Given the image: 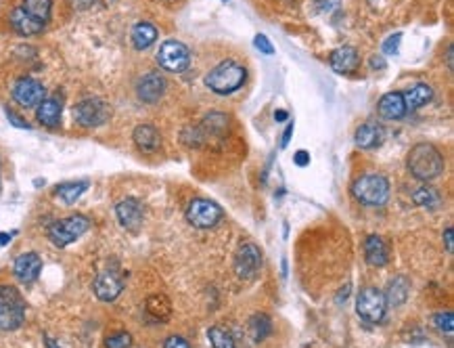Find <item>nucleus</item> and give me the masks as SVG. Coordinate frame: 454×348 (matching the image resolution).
Instances as JSON below:
<instances>
[{"label":"nucleus","mask_w":454,"mask_h":348,"mask_svg":"<svg viewBox=\"0 0 454 348\" xmlns=\"http://www.w3.org/2000/svg\"><path fill=\"white\" fill-rule=\"evenodd\" d=\"M314 3H316L319 11H323V13H331L339 7V0H314Z\"/></svg>","instance_id":"38"},{"label":"nucleus","mask_w":454,"mask_h":348,"mask_svg":"<svg viewBox=\"0 0 454 348\" xmlns=\"http://www.w3.org/2000/svg\"><path fill=\"white\" fill-rule=\"evenodd\" d=\"M433 325H435L442 333L452 336V331H454V315H452V311L437 313V315L433 317Z\"/></svg>","instance_id":"33"},{"label":"nucleus","mask_w":454,"mask_h":348,"mask_svg":"<svg viewBox=\"0 0 454 348\" xmlns=\"http://www.w3.org/2000/svg\"><path fill=\"white\" fill-rule=\"evenodd\" d=\"M406 166L419 181H433L444 172V156L431 143H419L408 152Z\"/></svg>","instance_id":"1"},{"label":"nucleus","mask_w":454,"mask_h":348,"mask_svg":"<svg viewBox=\"0 0 454 348\" xmlns=\"http://www.w3.org/2000/svg\"><path fill=\"white\" fill-rule=\"evenodd\" d=\"M354 141L360 149H372L384 141V130H381V126L368 122V124H364L356 130Z\"/></svg>","instance_id":"23"},{"label":"nucleus","mask_w":454,"mask_h":348,"mask_svg":"<svg viewBox=\"0 0 454 348\" xmlns=\"http://www.w3.org/2000/svg\"><path fill=\"white\" fill-rule=\"evenodd\" d=\"M26 321V302L17 288L0 286V329L15 331Z\"/></svg>","instance_id":"3"},{"label":"nucleus","mask_w":454,"mask_h":348,"mask_svg":"<svg viewBox=\"0 0 454 348\" xmlns=\"http://www.w3.org/2000/svg\"><path fill=\"white\" fill-rule=\"evenodd\" d=\"M11 26L17 34L21 36H34V34H40L42 32V24L34 21L21 7H15L13 13H11Z\"/></svg>","instance_id":"25"},{"label":"nucleus","mask_w":454,"mask_h":348,"mask_svg":"<svg viewBox=\"0 0 454 348\" xmlns=\"http://www.w3.org/2000/svg\"><path fill=\"white\" fill-rule=\"evenodd\" d=\"M329 63L337 74H352L360 65V55L354 46H339L329 55Z\"/></svg>","instance_id":"16"},{"label":"nucleus","mask_w":454,"mask_h":348,"mask_svg":"<svg viewBox=\"0 0 454 348\" xmlns=\"http://www.w3.org/2000/svg\"><path fill=\"white\" fill-rule=\"evenodd\" d=\"M293 162H295L299 168H306V166L310 164V154H308V152H304V149H299V152L293 156Z\"/></svg>","instance_id":"39"},{"label":"nucleus","mask_w":454,"mask_h":348,"mask_svg":"<svg viewBox=\"0 0 454 348\" xmlns=\"http://www.w3.org/2000/svg\"><path fill=\"white\" fill-rule=\"evenodd\" d=\"M130 346H132V336L128 331L111 333L105 340V348H130Z\"/></svg>","instance_id":"34"},{"label":"nucleus","mask_w":454,"mask_h":348,"mask_svg":"<svg viewBox=\"0 0 454 348\" xmlns=\"http://www.w3.org/2000/svg\"><path fill=\"white\" fill-rule=\"evenodd\" d=\"M158 63L160 67H164L166 72H172V74H180L189 67L191 63V53L189 48L178 42V40H166L162 46H160V53H158Z\"/></svg>","instance_id":"9"},{"label":"nucleus","mask_w":454,"mask_h":348,"mask_svg":"<svg viewBox=\"0 0 454 348\" xmlns=\"http://www.w3.org/2000/svg\"><path fill=\"white\" fill-rule=\"evenodd\" d=\"M93 290H95L99 300L113 302L122 294V290H124V280H122V275L115 273V271H103V273L97 275V280L93 284Z\"/></svg>","instance_id":"13"},{"label":"nucleus","mask_w":454,"mask_h":348,"mask_svg":"<svg viewBox=\"0 0 454 348\" xmlns=\"http://www.w3.org/2000/svg\"><path fill=\"white\" fill-rule=\"evenodd\" d=\"M222 217H224L222 208L205 197L193 199L187 208V221L197 229H211L222 221Z\"/></svg>","instance_id":"7"},{"label":"nucleus","mask_w":454,"mask_h":348,"mask_svg":"<svg viewBox=\"0 0 454 348\" xmlns=\"http://www.w3.org/2000/svg\"><path fill=\"white\" fill-rule=\"evenodd\" d=\"M254 44H256V48H258L260 53H264V55H274V46H272V42H270L264 34H258L256 40H254Z\"/></svg>","instance_id":"35"},{"label":"nucleus","mask_w":454,"mask_h":348,"mask_svg":"<svg viewBox=\"0 0 454 348\" xmlns=\"http://www.w3.org/2000/svg\"><path fill=\"white\" fill-rule=\"evenodd\" d=\"M91 227V221L82 214H71L67 219H61L57 223L50 225L48 229V239L53 241V246L57 248H67L69 244H73L75 239H80Z\"/></svg>","instance_id":"5"},{"label":"nucleus","mask_w":454,"mask_h":348,"mask_svg":"<svg viewBox=\"0 0 454 348\" xmlns=\"http://www.w3.org/2000/svg\"><path fill=\"white\" fill-rule=\"evenodd\" d=\"M348 292H350V286H346V288L341 290V294L337 296V302H341V300L346 302V298H348Z\"/></svg>","instance_id":"47"},{"label":"nucleus","mask_w":454,"mask_h":348,"mask_svg":"<svg viewBox=\"0 0 454 348\" xmlns=\"http://www.w3.org/2000/svg\"><path fill=\"white\" fill-rule=\"evenodd\" d=\"M21 9L38 24L46 26L50 19V11H53V0H23Z\"/></svg>","instance_id":"26"},{"label":"nucleus","mask_w":454,"mask_h":348,"mask_svg":"<svg viewBox=\"0 0 454 348\" xmlns=\"http://www.w3.org/2000/svg\"><path fill=\"white\" fill-rule=\"evenodd\" d=\"M11 241V233H0V246H7Z\"/></svg>","instance_id":"46"},{"label":"nucleus","mask_w":454,"mask_h":348,"mask_svg":"<svg viewBox=\"0 0 454 348\" xmlns=\"http://www.w3.org/2000/svg\"><path fill=\"white\" fill-rule=\"evenodd\" d=\"M115 214L120 225L130 231L136 233L142 227V219H144V210H142V203L134 197H126L115 205Z\"/></svg>","instance_id":"12"},{"label":"nucleus","mask_w":454,"mask_h":348,"mask_svg":"<svg viewBox=\"0 0 454 348\" xmlns=\"http://www.w3.org/2000/svg\"><path fill=\"white\" fill-rule=\"evenodd\" d=\"M291 136H293V122H289V124H287V128H285V132H283V141H281V149H285V147L289 145V141H291Z\"/></svg>","instance_id":"41"},{"label":"nucleus","mask_w":454,"mask_h":348,"mask_svg":"<svg viewBox=\"0 0 454 348\" xmlns=\"http://www.w3.org/2000/svg\"><path fill=\"white\" fill-rule=\"evenodd\" d=\"M352 193L364 205H384L390 197V181L384 174H364L354 181Z\"/></svg>","instance_id":"4"},{"label":"nucleus","mask_w":454,"mask_h":348,"mask_svg":"<svg viewBox=\"0 0 454 348\" xmlns=\"http://www.w3.org/2000/svg\"><path fill=\"white\" fill-rule=\"evenodd\" d=\"M262 268V252L256 244H243L239 250H237V256H235V273L239 280H254L258 275V271Z\"/></svg>","instance_id":"10"},{"label":"nucleus","mask_w":454,"mask_h":348,"mask_svg":"<svg viewBox=\"0 0 454 348\" xmlns=\"http://www.w3.org/2000/svg\"><path fill=\"white\" fill-rule=\"evenodd\" d=\"M287 118H289L287 111H276V113H274V120H276V122H287Z\"/></svg>","instance_id":"45"},{"label":"nucleus","mask_w":454,"mask_h":348,"mask_svg":"<svg viewBox=\"0 0 454 348\" xmlns=\"http://www.w3.org/2000/svg\"><path fill=\"white\" fill-rule=\"evenodd\" d=\"M13 99L17 105L32 109V107H38L46 99V91H44L42 82H38L34 78H19L13 84Z\"/></svg>","instance_id":"11"},{"label":"nucleus","mask_w":454,"mask_h":348,"mask_svg":"<svg viewBox=\"0 0 454 348\" xmlns=\"http://www.w3.org/2000/svg\"><path fill=\"white\" fill-rule=\"evenodd\" d=\"M7 118H9V120L13 122V126H17V128H26V130H30V124H28L26 120H21L19 116H15V113H13L11 109H7Z\"/></svg>","instance_id":"40"},{"label":"nucleus","mask_w":454,"mask_h":348,"mask_svg":"<svg viewBox=\"0 0 454 348\" xmlns=\"http://www.w3.org/2000/svg\"><path fill=\"white\" fill-rule=\"evenodd\" d=\"M408 292H410V284H408L406 277L404 275L394 277V280L390 282V286H388V292L384 294L386 296V304L392 306V309L402 306L408 300Z\"/></svg>","instance_id":"20"},{"label":"nucleus","mask_w":454,"mask_h":348,"mask_svg":"<svg viewBox=\"0 0 454 348\" xmlns=\"http://www.w3.org/2000/svg\"><path fill=\"white\" fill-rule=\"evenodd\" d=\"M42 271V258L36 252H26L15 258L13 262V275L21 284H32L38 280V275Z\"/></svg>","instance_id":"15"},{"label":"nucleus","mask_w":454,"mask_h":348,"mask_svg":"<svg viewBox=\"0 0 454 348\" xmlns=\"http://www.w3.org/2000/svg\"><path fill=\"white\" fill-rule=\"evenodd\" d=\"M446 61H448V69L452 72V69H454V65H452V44L446 48Z\"/></svg>","instance_id":"44"},{"label":"nucleus","mask_w":454,"mask_h":348,"mask_svg":"<svg viewBox=\"0 0 454 348\" xmlns=\"http://www.w3.org/2000/svg\"><path fill=\"white\" fill-rule=\"evenodd\" d=\"M164 348H191L189 340H185L182 336H170L164 344Z\"/></svg>","instance_id":"37"},{"label":"nucleus","mask_w":454,"mask_h":348,"mask_svg":"<svg viewBox=\"0 0 454 348\" xmlns=\"http://www.w3.org/2000/svg\"><path fill=\"white\" fill-rule=\"evenodd\" d=\"M226 128H229V116L214 111V113L203 118V122L197 130H199V138L205 141L207 136H222L226 132Z\"/></svg>","instance_id":"22"},{"label":"nucleus","mask_w":454,"mask_h":348,"mask_svg":"<svg viewBox=\"0 0 454 348\" xmlns=\"http://www.w3.org/2000/svg\"><path fill=\"white\" fill-rule=\"evenodd\" d=\"M402 95H404V105L408 111V109H419V107L427 105L433 99V89L429 84H417L408 93H402Z\"/></svg>","instance_id":"28"},{"label":"nucleus","mask_w":454,"mask_h":348,"mask_svg":"<svg viewBox=\"0 0 454 348\" xmlns=\"http://www.w3.org/2000/svg\"><path fill=\"white\" fill-rule=\"evenodd\" d=\"M86 189H88V181H73V183L57 185V187H55V195H57L63 203L71 205V203H75V199L82 197V193H84Z\"/></svg>","instance_id":"27"},{"label":"nucleus","mask_w":454,"mask_h":348,"mask_svg":"<svg viewBox=\"0 0 454 348\" xmlns=\"http://www.w3.org/2000/svg\"><path fill=\"white\" fill-rule=\"evenodd\" d=\"M247 80V69L237 61H222L205 76V86L216 95H231Z\"/></svg>","instance_id":"2"},{"label":"nucleus","mask_w":454,"mask_h":348,"mask_svg":"<svg viewBox=\"0 0 454 348\" xmlns=\"http://www.w3.org/2000/svg\"><path fill=\"white\" fill-rule=\"evenodd\" d=\"M270 331H272V321H270L268 315L260 313V315H254L249 319V336H252L254 342L266 340L270 336Z\"/></svg>","instance_id":"31"},{"label":"nucleus","mask_w":454,"mask_h":348,"mask_svg":"<svg viewBox=\"0 0 454 348\" xmlns=\"http://www.w3.org/2000/svg\"><path fill=\"white\" fill-rule=\"evenodd\" d=\"M207 338H209L211 348H237L233 336L226 329H222V327H209L207 329Z\"/></svg>","instance_id":"32"},{"label":"nucleus","mask_w":454,"mask_h":348,"mask_svg":"<svg viewBox=\"0 0 454 348\" xmlns=\"http://www.w3.org/2000/svg\"><path fill=\"white\" fill-rule=\"evenodd\" d=\"M400 40H402V34H394V36H390V38L384 42V53H386V55H398Z\"/></svg>","instance_id":"36"},{"label":"nucleus","mask_w":454,"mask_h":348,"mask_svg":"<svg viewBox=\"0 0 454 348\" xmlns=\"http://www.w3.org/2000/svg\"><path fill=\"white\" fill-rule=\"evenodd\" d=\"M44 342H46V348H59V344L53 338H48V336H44Z\"/></svg>","instance_id":"48"},{"label":"nucleus","mask_w":454,"mask_h":348,"mask_svg":"<svg viewBox=\"0 0 454 348\" xmlns=\"http://www.w3.org/2000/svg\"><path fill=\"white\" fill-rule=\"evenodd\" d=\"M364 256L370 266H386L390 260L388 246L379 235H368L364 241Z\"/></svg>","instance_id":"18"},{"label":"nucleus","mask_w":454,"mask_h":348,"mask_svg":"<svg viewBox=\"0 0 454 348\" xmlns=\"http://www.w3.org/2000/svg\"><path fill=\"white\" fill-rule=\"evenodd\" d=\"M386 311H388V304H386V296L384 292H379L377 288H364L360 294H358V300H356V313L362 321L366 323H381L384 317H386Z\"/></svg>","instance_id":"6"},{"label":"nucleus","mask_w":454,"mask_h":348,"mask_svg":"<svg viewBox=\"0 0 454 348\" xmlns=\"http://www.w3.org/2000/svg\"><path fill=\"white\" fill-rule=\"evenodd\" d=\"M379 113L386 120H400L406 113V105H404V95L402 93H388L379 99Z\"/></svg>","instance_id":"19"},{"label":"nucleus","mask_w":454,"mask_h":348,"mask_svg":"<svg viewBox=\"0 0 454 348\" xmlns=\"http://www.w3.org/2000/svg\"><path fill=\"white\" fill-rule=\"evenodd\" d=\"M38 122L44 124L46 128H57L61 122V99L59 97H48L38 105Z\"/></svg>","instance_id":"21"},{"label":"nucleus","mask_w":454,"mask_h":348,"mask_svg":"<svg viewBox=\"0 0 454 348\" xmlns=\"http://www.w3.org/2000/svg\"><path fill=\"white\" fill-rule=\"evenodd\" d=\"M452 227H448L446 231H444V241H446V250H448V254H452L454 252V241H452Z\"/></svg>","instance_id":"42"},{"label":"nucleus","mask_w":454,"mask_h":348,"mask_svg":"<svg viewBox=\"0 0 454 348\" xmlns=\"http://www.w3.org/2000/svg\"><path fill=\"white\" fill-rule=\"evenodd\" d=\"M134 145L142 152V154H155L162 145V134L158 132L155 126L151 124H138L134 128Z\"/></svg>","instance_id":"17"},{"label":"nucleus","mask_w":454,"mask_h":348,"mask_svg":"<svg viewBox=\"0 0 454 348\" xmlns=\"http://www.w3.org/2000/svg\"><path fill=\"white\" fill-rule=\"evenodd\" d=\"M166 93V80L158 72L144 74L136 84V95L142 103H158Z\"/></svg>","instance_id":"14"},{"label":"nucleus","mask_w":454,"mask_h":348,"mask_svg":"<svg viewBox=\"0 0 454 348\" xmlns=\"http://www.w3.org/2000/svg\"><path fill=\"white\" fill-rule=\"evenodd\" d=\"M73 118L84 128H97V126H103L111 118V107L107 101L91 97L73 107Z\"/></svg>","instance_id":"8"},{"label":"nucleus","mask_w":454,"mask_h":348,"mask_svg":"<svg viewBox=\"0 0 454 348\" xmlns=\"http://www.w3.org/2000/svg\"><path fill=\"white\" fill-rule=\"evenodd\" d=\"M144 309H146V313L153 317L155 321H166V319H170V315H172V304H170L168 296H164V294L149 296Z\"/></svg>","instance_id":"29"},{"label":"nucleus","mask_w":454,"mask_h":348,"mask_svg":"<svg viewBox=\"0 0 454 348\" xmlns=\"http://www.w3.org/2000/svg\"><path fill=\"white\" fill-rule=\"evenodd\" d=\"M413 201L419 208H425V210H437L439 203H442V195L433 187H419L413 193Z\"/></svg>","instance_id":"30"},{"label":"nucleus","mask_w":454,"mask_h":348,"mask_svg":"<svg viewBox=\"0 0 454 348\" xmlns=\"http://www.w3.org/2000/svg\"><path fill=\"white\" fill-rule=\"evenodd\" d=\"M158 40V28L149 21H140L132 28V44L136 51H144L149 46H153Z\"/></svg>","instance_id":"24"},{"label":"nucleus","mask_w":454,"mask_h":348,"mask_svg":"<svg viewBox=\"0 0 454 348\" xmlns=\"http://www.w3.org/2000/svg\"><path fill=\"white\" fill-rule=\"evenodd\" d=\"M370 67H372V69H386V59H384L381 55L370 57Z\"/></svg>","instance_id":"43"}]
</instances>
